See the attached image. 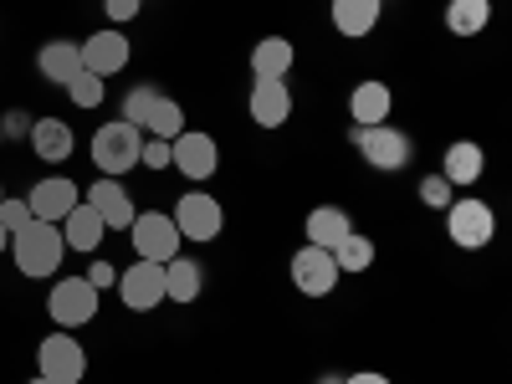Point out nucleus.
<instances>
[{"label":"nucleus","mask_w":512,"mask_h":384,"mask_svg":"<svg viewBox=\"0 0 512 384\" xmlns=\"http://www.w3.org/2000/svg\"><path fill=\"white\" fill-rule=\"evenodd\" d=\"M103 11H108V21L118 26V21H134V16L144 11V0H103Z\"/></svg>","instance_id":"obj_33"},{"label":"nucleus","mask_w":512,"mask_h":384,"mask_svg":"<svg viewBox=\"0 0 512 384\" xmlns=\"http://www.w3.org/2000/svg\"><path fill=\"white\" fill-rule=\"evenodd\" d=\"M149 103H154V88H134V93L123 98V123L144 128V113H149Z\"/></svg>","instance_id":"obj_31"},{"label":"nucleus","mask_w":512,"mask_h":384,"mask_svg":"<svg viewBox=\"0 0 512 384\" xmlns=\"http://www.w3.org/2000/svg\"><path fill=\"white\" fill-rule=\"evenodd\" d=\"M11 256H16V272L41 282V277H52L62 267V256H67V241H62V226L57 221H31L26 231L11 236Z\"/></svg>","instance_id":"obj_1"},{"label":"nucleus","mask_w":512,"mask_h":384,"mask_svg":"<svg viewBox=\"0 0 512 384\" xmlns=\"http://www.w3.org/2000/svg\"><path fill=\"white\" fill-rule=\"evenodd\" d=\"M36 374L52 379V384H82V374H88V354H82V344L62 328V333H52V338L36 344Z\"/></svg>","instance_id":"obj_6"},{"label":"nucleus","mask_w":512,"mask_h":384,"mask_svg":"<svg viewBox=\"0 0 512 384\" xmlns=\"http://www.w3.org/2000/svg\"><path fill=\"white\" fill-rule=\"evenodd\" d=\"M118 297H123V308H134V313H154L164 303V262H139L118 272Z\"/></svg>","instance_id":"obj_10"},{"label":"nucleus","mask_w":512,"mask_h":384,"mask_svg":"<svg viewBox=\"0 0 512 384\" xmlns=\"http://www.w3.org/2000/svg\"><path fill=\"white\" fill-rule=\"evenodd\" d=\"M139 149H144V128H134V123H103L98 134H93V164L103 169L108 180H118V175H128V169L139 164Z\"/></svg>","instance_id":"obj_2"},{"label":"nucleus","mask_w":512,"mask_h":384,"mask_svg":"<svg viewBox=\"0 0 512 384\" xmlns=\"http://www.w3.org/2000/svg\"><path fill=\"white\" fill-rule=\"evenodd\" d=\"M77 52H82V67H88L93 77H103V82H108L113 72H123L128 57H134V47H128L123 31H93Z\"/></svg>","instance_id":"obj_12"},{"label":"nucleus","mask_w":512,"mask_h":384,"mask_svg":"<svg viewBox=\"0 0 512 384\" xmlns=\"http://www.w3.org/2000/svg\"><path fill=\"white\" fill-rule=\"evenodd\" d=\"M0 251H11V231L6 226H0Z\"/></svg>","instance_id":"obj_37"},{"label":"nucleus","mask_w":512,"mask_h":384,"mask_svg":"<svg viewBox=\"0 0 512 384\" xmlns=\"http://www.w3.org/2000/svg\"><path fill=\"white\" fill-rule=\"evenodd\" d=\"M216 164H221V149H216L210 134H200V128H185L180 139H169V169H180L190 185L210 180V175H216Z\"/></svg>","instance_id":"obj_8"},{"label":"nucleus","mask_w":512,"mask_h":384,"mask_svg":"<svg viewBox=\"0 0 512 384\" xmlns=\"http://www.w3.org/2000/svg\"><path fill=\"white\" fill-rule=\"evenodd\" d=\"M26 384H52V379H41V374H36V379H26Z\"/></svg>","instance_id":"obj_38"},{"label":"nucleus","mask_w":512,"mask_h":384,"mask_svg":"<svg viewBox=\"0 0 512 384\" xmlns=\"http://www.w3.org/2000/svg\"><path fill=\"white\" fill-rule=\"evenodd\" d=\"M492 21V0H451L446 6V31L451 36H477Z\"/></svg>","instance_id":"obj_26"},{"label":"nucleus","mask_w":512,"mask_h":384,"mask_svg":"<svg viewBox=\"0 0 512 384\" xmlns=\"http://www.w3.org/2000/svg\"><path fill=\"white\" fill-rule=\"evenodd\" d=\"M36 67L47 82H57V88H67L72 72H82V52H77V41H47V47L36 52Z\"/></svg>","instance_id":"obj_20"},{"label":"nucleus","mask_w":512,"mask_h":384,"mask_svg":"<svg viewBox=\"0 0 512 384\" xmlns=\"http://www.w3.org/2000/svg\"><path fill=\"white\" fill-rule=\"evenodd\" d=\"M0 200H6V185H0Z\"/></svg>","instance_id":"obj_40"},{"label":"nucleus","mask_w":512,"mask_h":384,"mask_svg":"<svg viewBox=\"0 0 512 384\" xmlns=\"http://www.w3.org/2000/svg\"><path fill=\"white\" fill-rule=\"evenodd\" d=\"M88 282H93V287H98V292H108V287H113V282H118V272H113V267H108V262H93V267H88Z\"/></svg>","instance_id":"obj_34"},{"label":"nucleus","mask_w":512,"mask_h":384,"mask_svg":"<svg viewBox=\"0 0 512 384\" xmlns=\"http://www.w3.org/2000/svg\"><path fill=\"white\" fill-rule=\"evenodd\" d=\"M0 144H6V128H0Z\"/></svg>","instance_id":"obj_39"},{"label":"nucleus","mask_w":512,"mask_h":384,"mask_svg":"<svg viewBox=\"0 0 512 384\" xmlns=\"http://www.w3.org/2000/svg\"><path fill=\"white\" fill-rule=\"evenodd\" d=\"M47 313L57 328H82V323H93L98 318V287L88 277H62L52 292H47Z\"/></svg>","instance_id":"obj_5"},{"label":"nucleus","mask_w":512,"mask_h":384,"mask_svg":"<svg viewBox=\"0 0 512 384\" xmlns=\"http://www.w3.org/2000/svg\"><path fill=\"white\" fill-rule=\"evenodd\" d=\"M251 118L262 128H282L292 118V93H287V77H256L251 82Z\"/></svg>","instance_id":"obj_15"},{"label":"nucleus","mask_w":512,"mask_h":384,"mask_svg":"<svg viewBox=\"0 0 512 384\" xmlns=\"http://www.w3.org/2000/svg\"><path fill=\"white\" fill-rule=\"evenodd\" d=\"M128 236H134V251L144 256V262H175L180 246H185L175 216H164V210H139Z\"/></svg>","instance_id":"obj_4"},{"label":"nucleus","mask_w":512,"mask_h":384,"mask_svg":"<svg viewBox=\"0 0 512 384\" xmlns=\"http://www.w3.org/2000/svg\"><path fill=\"white\" fill-rule=\"evenodd\" d=\"M200 287H205V272L190 262V256L164 262V303H195Z\"/></svg>","instance_id":"obj_21"},{"label":"nucleus","mask_w":512,"mask_h":384,"mask_svg":"<svg viewBox=\"0 0 512 384\" xmlns=\"http://www.w3.org/2000/svg\"><path fill=\"white\" fill-rule=\"evenodd\" d=\"M103 236H108V226L98 221V210H93L88 200H77L67 216H62V241H67L72 251H98Z\"/></svg>","instance_id":"obj_17"},{"label":"nucleus","mask_w":512,"mask_h":384,"mask_svg":"<svg viewBox=\"0 0 512 384\" xmlns=\"http://www.w3.org/2000/svg\"><path fill=\"white\" fill-rule=\"evenodd\" d=\"M349 113H354L359 128L384 123V118H390V88H384V82H359V88L349 93Z\"/></svg>","instance_id":"obj_22"},{"label":"nucleus","mask_w":512,"mask_h":384,"mask_svg":"<svg viewBox=\"0 0 512 384\" xmlns=\"http://www.w3.org/2000/svg\"><path fill=\"white\" fill-rule=\"evenodd\" d=\"M82 200V190L67 180V175H47V180H36L31 190H26V205H31V216L36 221H57L62 226V216Z\"/></svg>","instance_id":"obj_13"},{"label":"nucleus","mask_w":512,"mask_h":384,"mask_svg":"<svg viewBox=\"0 0 512 384\" xmlns=\"http://www.w3.org/2000/svg\"><path fill=\"white\" fill-rule=\"evenodd\" d=\"M338 384H390L384 374H349V379H338Z\"/></svg>","instance_id":"obj_36"},{"label":"nucleus","mask_w":512,"mask_h":384,"mask_svg":"<svg viewBox=\"0 0 512 384\" xmlns=\"http://www.w3.org/2000/svg\"><path fill=\"white\" fill-rule=\"evenodd\" d=\"M482 169H487V154H482V144H472V139H456V144L446 149V159H441V175H446L451 185H477Z\"/></svg>","instance_id":"obj_19"},{"label":"nucleus","mask_w":512,"mask_h":384,"mask_svg":"<svg viewBox=\"0 0 512 384\" xmlns=\"http://www.w3.org/2000/svg\"><path fill=\"white\" fill-rule=\"evenodd\" d=\"M338 262H333V251H323V246H303L292 256V287L303 292V297H328L333 287H338Z\"/></svg>","instance_id":"obj_11"},{"label":"nucleus","mask_w":512,"mask_h":384,"mask_svg":"<svg viewBox=\"0 0 512 384\" xmlns=\"http://www.w3.org/2000/svg\"><path fill=\"white\" fill-rule=\"evenodd\" d=\"M354 226H349V216L338 205H318L313 216H308V246H323V251H333L338 241H344Z\"/></svg>","instance_id":"obj_24"},{"label":"nucleus","mask_w":512,"mask_h":384,"mask_svg":"<svg viewBox=\"0 0 512 384\" xmlns=\"http://www.w3.org/2000/svg\"><path fill=\"white\" fill-rule=\"evenodd\" d=\"M31 221H36V216H31V205H26V200H11V195L0 200V226H6L11 236H16V231H26Z\"/></svg>","instance_id":"obj_30"},{"label":"nucleus","mask_w":512,"mask_h":384,"mask_svg":"<svg viewBox=\"0 0 512 384\" xmlns=\"http://www.w3.org/2000/svg\"><path fill=\"white\" fill-rule=\"evenodd\" d=\"M0 128H6V134H16V139H26V134H31V123H26L21 113H6V118H0Z\"/></svg>","instance_id":"obj_35"},{"label":"nucleus","mask_w":512,"mask_h":384,"mask_svg":"<svg viewBox=\"0 0 512 384\" xmlns=\"http://www.w3.org/2000/svg\"><path fill=\"white\" fill-rule=\"evenodd\" d=\"M420 200L431 205V210H446V205L456 200V185H451L446 175H425V180H420Z\"/></svg>","instance_id":"obj_29"},{"label":"nucleus","mask_w":512,"mask_h":384,"mask_svg":"<svg viewBox=\"0 0 512 384\" xmlns=\"http://www.w3.org/2000/svg\"><path fill=\"white\" fill-rule=\"evenodd\" d=\"M379 11H384V0H333V31L359 41L379 26Z\"/></svg>","instance_id":"obj_18"},{"label":"nucleus","mask_w":512,"mask_h":384,"mask_svg":"<svg viewBox=\"0 0 512 384\" xmlns=\"http://www.w3.org/2000/svg\"><path fill=\"white\" fill-rule=\"evenodd\" d=\"M446 236H451L461 251H482V246H492V236H497V216H492V205H487V200H477V195L451 200V205H446Z\"/></svg>","instance_id":"obj_3"},{"label":"nucleus","mask_w":512,"mask_h":384,"mask_svg":"<svg viewBox=\"0 0 512 384\" xmlns=\"http://www.w3.org/2000/svg\"><path fill=\"white\" fill-rule=\"evenodd\" d=\"M333 262H338V272H344V277H349V272H369V267H374V241L349 231L344 241L333 246Z\"/></svg>","instance_id":"obj_27"},{"label":"nucleus","mask_w":512,"mask_h":384,"mask_svg":"<svg viewBox=\"0 0 512 384\" xmlns=\"http://www.w3.org/2000/svg\"><path fill=\"white\" fill-rule=\"evenodd\" d=\"M144 128H149V139H180V134H185V108H180L175 98L154 93V103H149V113H144Z\"/></svg>","instance_id":"obj_25"},{"label":"nucleus","mask_w":512,"mask_h":384,"mask_svg":"<svg viewBox=\"0 0 512 384\" xmlns=\"http://www.w3.org/2000/svg\"><path fill=\"white\" fill-rule=\"evenodd\" d=\"M26 139H31V154H36L41 164H62V159H72V149H77L72 123H62V118H36Z\"/></svg>","instance_id":"obj_16"},{"label":"nucleus","mask_w":512,"mask_h":384,"mask_svg":"<svg viewBox=\"0 0 512 384\" xmlns=\"http://www.w3.org/2000/svg\"><path fill=\"white\" fill-rule=\"evenodd\" d=\"M139 164H149V169H169V139H144Z\"/></svg>","instance_id":"obj_32"},{"label":"nucleus","mask_w":512,"mask_h":384,"mask_svg":"<svg viewBox=\"0 0 512 384\" xmlns=\"http://www.w3.org/2000/svg\"><path fill=\"white\" fill-rule=\"evenodd\" d=\"M67 98H72L77 108H98V103H103V77H93L88 67L72 72V82H67Z\"/></svg>","instance_id":"obj_28"},{"label":"nucleus","mask_w":512,"mask_h":384,"mask_svg":"<svg viewBox=\"0 0 512 384\" xmlns=\"http://www.w3.org/2000/svg\"><path fill=\"white\" fill-rule=\"evenodd\" d=\"M169 216H175V226H180V236H185V241H216V236H221V226H226L221 200H216V195H200V190L180 195Z\"/></svg>","instance_id":"obj_9"},{"label":"nucleus","mask_w":512,"mask_h":384,"mask_svg":"<svg viewBox=\"0 0 512 384\" xmlns=\"http://www.w3.org/2000/svg\"><path fill=\"white\" fill-rule=\"evenodd\" d=\"M82 200L98 210V221H103L108 231H128V226H134V216H139V210H134V195H128L118 180H108V175H103L93 190H82Z\"/></svg>","instance_id":"obj_14"},{"label":"nucleus","mask_w":512,"mask_h":384,"mask_svg":"<svg viewBox=\"0 0 512 384\" xmlns=\"http://www.w3.org/2000/svg\"><path fill=\"white\" fill-rule=\"evenodd\" d=\"M349 139H354V149L374 164V169H405L410 164V139L400 134V128H390V123H369V128H349Z\"/></svg>","instance_id":"obj_7"},{"label":"nucleus","mask_w":512,"mask_h":384,"mask_svg":"<svg viewBox=\"0 0 512 384\" xmlns=\"http://www.w3.org/2000/svg\"><path fill=\"white\" fill-rule=\"evenodd\" d=\"M292 41L287 36H267V41H256L251 47V72L256 77H287L292 72Z\"/></svg>","instance_id":"obj_23"}]
</instances>
